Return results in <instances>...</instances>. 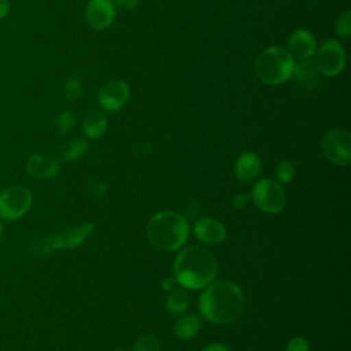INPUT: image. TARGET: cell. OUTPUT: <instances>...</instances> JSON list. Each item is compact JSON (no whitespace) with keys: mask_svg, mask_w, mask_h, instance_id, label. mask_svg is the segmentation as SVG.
Here are the masks:
<instances>
[{"mask_svg":"<svg viewBox=\"0 0 351 351\" xmlns=\"http://www.w3.org/2000/svg\"><path fill=\"white\" fill-rule=\"evenodd\" d=\"M245 307L243 289L228 280L210 282L199 298V310L211 324L226 325L239 319Z\"/></svg>","mask_w":351,"mask_h":351,"instance_id":"obj_1","label":"cell"},{"mask_svg":"<svg viewBox=\"0 0 351 351\" xmlns=\"http://www.w3.org/2000/svg\"><path fill=\"white\" fill-rule=\"evenodd\" d=\"M176 281L185 289H202L217 276L218 262L211 251L199 245L182 248L173 263Z\"/></svg>","mask_w":351,"mask_h":351,"instance_id":"obj_2","label":"cell"},{"mask_svg":"<svg viewBox=\"0 0 351 351\" xmlns=\"http://www.w3.org/2000/svg\"><path fill=\"white\" fill-rule=\"evenodd\" d=\"M188 236V219L170 210L154 214L147 223V237L149 243L162 251L180 250L186 243Z\"/></svg>","mask_w":351,"mask_h":351,"instance_id":"obj_3","label":"cell"},{"mask_svg":"<svg viewBox=\"0 0 351 351\" xmlns=\"http://www.w3.org/2000/svg\"><path fill=\"white\" fill-rule=\"evenodd\" d=\"M295 60L284 47H269L263 49L255 62L258 78L267 85H280L292 78Z\"/></svg>","mask_w":351,"mask_h":351,"instance_id":"obj_4","label":"cell"},{"mask_svg":"<svg viewBox=\"0 0 351 351\" xmlns=\"http://www.w3.org/2000/svg\"><path fill=\"white\" fill-rule=\"evenodd\" d=\"M93 222H84L67 230L40 237L32 243L30 252L37 258H44L52 254L53 251L62 248H75L86 240V237L93 232Z\"/></svg>","mask_w":351,"mask_h":351,"instance_id":"obj_5","label":"cell"},{"mask_svg":"<svg viewBox=\"0 0 351 351\" xmlns=\"http://www.w3.org/2000/svg\"><path fill=\"white\" fill-rule=\"evenodd\" d=\"M250 197L259 210L269 214H277L282 211L287 203L285 191L278 182L270 178H262L256 181L251 189Z\"/></svg>","mask_w":351,"mask_h":351,"instance_id":"obj_6","label":"cell"},{"mask_svg":"<svg viewBox=\"0 0 351 351\" xmlns=\"http://www.w3.org/2000/svg\"><path fill=\"white\" fill-rule=\"evenodd\" d=\"M324 156L337 165L348 166L351 163V134L346 129H332L325 133L321 143Z\"/></svg>","mask_w":351,"mask_h":351,"instance_id":"obj_7","label":"cell"},{"mask_svg":"<svg viewBox=\"0 0 351 351\" xmlns=\"http://www.w3.org/2000/svg\"><path fill=\"white\" fill-rule=\"evenodd\" d=\"M33 196L25 186H10L0 192V218L15 221L32 207Z\"/></svg>","mask_w":351,"mask_h":351,"instance_id":"obj_8","label":"cell"},{"mask_svg":"<svg viewBox=\"0 0 351 351\" xmlns=\"http://www.w3.org/2000/svg\"><path fill=\"white\" fill-rule=\"evenodd\" d=\"M314 55L315 66L324 77H335L344 69L346 51L343 45L335 38L325 40Z\"/></svg>","mask_w":351,"mask_h":351,"instance_id":"obj_9","label":"cell"},{"mask_svg":"<svg viewBox=\"0 0 351 351\" xmlns=\"http://www.w3.org/2000/svg\"><path fill=\"white\" fill-rule=\"evenodd\" d=\"M130 89L126 82L121 80H111L100 88L97 101L106 111H118L128 103Z\"/></svg>","mask_w":351,"mask_h":351,"instance_id":"obj_10","label":"cell"},{"mask_svg":"<svg viewBox=\"0 0 351 351\" xmlns=\"http://www.w3.org/2000/svg\"><path fill=\"white\" fill-rule=\"evenodd\" d=\"M115 14L112 0H89L85 7V19L95 30L107 29L114 22Z\"/></svg>","mask_w":351,"mask_h":351,"instance_id":"obj_11","label":"cell"},{"mask_svg":"<svg viewBox=\"0 0 351 351\" xmlns=\"http://www.w3.org/2000/svg\"><path fill=\"white\" fill-rule=\"evenodd\" d=\"M287 51L295 62L313 59L317 51V40L311 32L306 29H296L288 38Z\"/></svg>","mask_w":351,"mask_h":351,"instance_id":"obj_12","label":"cell"},{"mask_svg":"<svg viewBox=\"0 0 351 351\" xmlns=\"http://www.w3.org/2000/svg\"><path fill=\"white\" fill-rule=\"evenodd\" d=\"M26 173L34 178H51L60 170V163L56 158L44 154L32 155L25 165Z\"/></svg>","mask_w":351,"mask_h":351,"instance_id":"obj_13","label":"cell"},{"mask_svg":"<svg viewBox=\"0 0 351 351\" xmlns=\"http://www.w3.org/2000/svg\"><path fill=\"white\" fill-rule=\"evenodd\" d=\"M193 234L197 240L206 243V244H218L222 243L226 237V229L225 226L214 219V218H199L193 223Z\"/></svg>","mask_w":351,"mask_h":351,"instance_id":"obj_14","label":"cell"},{"mask_svg":"<svg viewBox=\"0 0 351 351\" xmlns=\"http://www.w3.org/2000/svg\"><path fill=\"white\" fill-rule=\"evenodd\" d=\"M262 170V162L255 152H243L234 163V174L239 181L252 182L255 181Z\"/></svg>","mask_w":351,"mask_h":351,"instance_id":"obj_15","label":"cell"},{"mask_svg":"<svg viewBox=\"0 0 351 351\" xmlns=\"http://www.w3.org/2000/svg\"><path fill=\"white\" fill-rule=\"evenodd\" d=\"M292 77L303 88H317L321 84V73L311 59L295 62Z\"/></svg>","mask_w":351,"mask_h":351,"instance_id":"obj_16","label":"cell"},{"mask_svg":"<svg viewBox=\"0 0 351 351\" xmlns=\"http://www.w3.org/2000/svg\"><path fill=\"white\" fill-rule=\"evenodd\" d=\"M107 129V118L101 111H92L82 121V132L88 138H99Z\"/></svg>","mask_w":351,"mask_h":351,"instance_id":"obj_17","label":"cell"},{"mask_svg":"<svg viewBox=\"0 0 351 351\" xmlns=\"http://www.w3.org/2000/svg\"><path fill=\"white\" fill-rule=\"evenodd\" d=\"M200 330V319L195 314H185L180 317L174 325V335L181 340L193 339Z\"/></svg>","mask_w":351,"mask_h":351,"instance_id":"obj_18","label":"cell"},{"mask_svg":"<svg viewBox=\"0 0 351 351\" xmlns=\"http://www.w3.org/2000/svg\"><path fill=\"white\" fill-rule=\"evenodd\" d=\"M189 306V295L185 288H173L166 296V308L170 314H182Z\"/></svg>","mask_w":351,"mask_h":351,"instance_id":"obj_19","label":"cell"},{"mask_svg":"<svg viewBox=\"0 0 351 351\" xmlns=\"http://www.w3.org/2000/svg\"><path fill=\"white\" fill-rule=\"evenodd\" d=\"M89 148V144L85 138H73L70 140L60 151V158L64 162H74L81 158Z\"/></svg>","mask_w":351,"mask_h":351,"instance_id":"obj_20","label":"cell"},{"mask_svg":"<svg viewBox=\"0 0 351 351\" xmlns=\"http://www.w3.org/2000/svg\"><path fill=\"white\" fill-rule=\"evenodd\" d=\"M133 351H160V343L154 335L145 333L136 340Z\"/></svg>","mask_w":351,"mask_h":351,"instance_id":"obj_21","label":"cell"},{"mask_svg":"<svg viewBox=\"0 0 351 351\" xmlns=\"http://www.w3.org/2000/svg\"><path fill=\"white\" fill-rule=\"evenodd\" d=\"M276 177L281 184L291 182L295 177V165L288 159H282L276 167Z\"/></svg>","mask_w":351,"mask_h":351,"instance_id":"obj_22","label":"cell"},{"mask_svg":"<svg viewBox=\"0 0 351 351\" xmlns=\"http://www.w3.org/2000/svg\"><path fill=\"white\" fill-rule=\"evenodd\" d=\"M75 125V117L70 111H63L55 118V128L59 134L69 133Z\"/></svg>","mask_w":351,"mask_h":351,"instance_id":"obj_23","label":"cell"},{"mask_svg":"<svg viewBox=\"0 0 351 351\" xmlns=\"http://www.w3.org/2000/svg\"><path fill=\"white\" fill-rule=\"evenodd\" d=\"M63 93H64L66 100H69V101L77 100L82 95V82H81V80L78 77H70L67 80V82L64 84Z\"/></svg>","mask_w":351,"mask_h":351,"instance_id":"obj_24","label":"cell"},{"mask_svg":"<svg viewBox=\"0 0 351 351\" xmlns=\"http://www.w3.org/2000/svg\"><path fill=\"white\" fill-rule=\"evenodd\" d=\"M336 34L340 37H350L351 34V11L346 10L343 14L339 15L335 23Z\"/></svg>","mask_w":351,"mask_h":351,"instance_id":"obj_25","label":"cell"},{"mask_svg":"<svg viewBox=\"0 0 351 351\" xmlns=\"http://www.w3.org/2000/svg\"><path fill=\"white\" fill-rule=\"evenodd\" d=\"M287 351H310V347L306 339L296 336L288 341Z\"/></svg>","mask_w":351,"mask_h":351,"instance_id":"obj_26","label":"cell"},{"mask_svg":"<svg viewBox=\"0 0 351 351\" xmlns=\"http://www.w3.org/2000/svg\"><path fill=\"white\" fill-rule=\"evenodd\" d=\"M230 202H232V206H233L234 208L243 210V208H245V207L251 203V197H250V195L240 192V193H236V195L232 197Z\"/></svg>","mask_w":351,"mask_h":351,"instance_id":"obj_27","label":"cell"},{"mask_svg":"<svg viewBox=\"0 0 351 351\" xmlns=\"http://www.w3.org/2000/svg\"><path fill=\"white\" fill-rule=\"evenodd\" d=\"M88 192L93 196H103L107 192V186L103 181L99 180H93L88 184Z\"/></svg>","mask_w":351,"mask_h":351,"instance_id":"obj_28","label":"cell"},{"mask_svg":"<svg viewBox=\"0 0 351 351\" xmlns=\"http://www.w3.org/2000/svg\"><path fill=\"white\" fill-rule=\"evenodd\" d=\"M202 211V207H200V203L199 202H192L186 206L185 208V218L186 219H191V218H195L199 213Z\"/></svg>","mask_w":351,"mask_h":351,"instance_id":"obj_29","label":"cell"},{"mask_svg":"<svg viewBox=\"0 0 351 351\" xmlns=\"http://www.w3.org/2000/svg\"><path fill=\"white\" fill-rule=\"evenodd\" d=\"M112 3L117 4L118 7L126 10V11H130V10H134L137 7L138 0H114Z\"/></svg>","mask_w":351,"mask_h":351,"instance_id":"obj_30","label":"cell"},{"mask_svg":"<svg viewBox=\"0 0 351 351\" xmlns=\"http://www.w3.org/2000/svg\"><path fill=\"white\" fill-rule=\"evenodd\" d=\"M176 284H177V281H176L174 277L165 278V280H162V282H160V288H162L163 291L169 292V291H171L173 288H176Z\"/></svg>","mask_w":351,"mask_h":351,"instance_id":"obj_31","label":"cell"},{"mask_svg":"<svg viewBox=\"0 0 351 351\" xmlns=\"http://www.w3.org/2000/svg\"><path fill=\"white\" fill-rule=\"evenodd\" d=\"M202 351H229V348L221 343H213L206 346Z\"/></svg>","mask_w":351,"mask_h":351,"instance_id":"obj_32","label":"cell"},{"mask_svg":"<svg viewBox=\"0 0 351 351\" xmlns=\"http://www.w3.org/2000/svg\"><path fill=\"white\" fill-rule=\"evenodd\" d=\"M10 11V3L8 0H0V19L4 18Z\"/></svg>","mask_w":351,"mask_h":351,"instance_id":"obj_33","label":"cell"},{"mask_svg":"<svg viewBox=\"0 0 351 351\" xmlns=\"http://www.w3.org/2000/svg\"><path fill=\"white\" fill-rule=\"evenodd\" d=\"M1 234H3V223L0 221V239H1Z\"/></svg>","mask_w":351,"mask_h":351,"instance_id":"obj_34","label":"cell"},{"mask_svg":"<svg viewBox=\"0 0 351 351\" xmlns=\"http://www.w3.org/2000/svg\"><path fill=\"white\" fill-rule=\"evenodd\" d=\"M112 351H126V350H123V348H115V350H112Z\"/></svg>","mask_w":351,"mask_h":351,"instance_id":"obj_35","label":"cell"}]
</instances>
